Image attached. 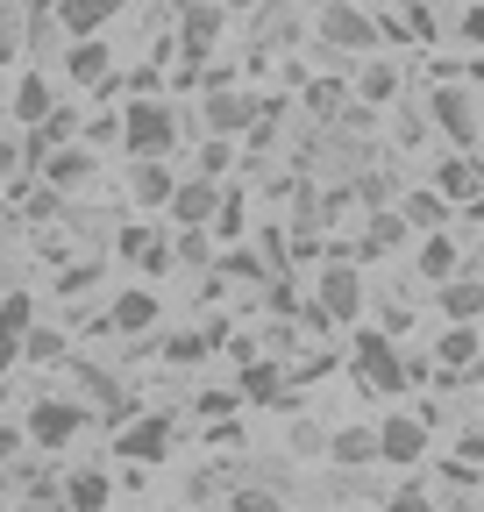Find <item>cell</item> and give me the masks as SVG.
I'll use <instances>...</instances> for the list:
<instances>
[{
  "instance_id": "6da1fadb",
  "label": "cell",
  "mask_w": 484,
  "mask_h": 512,
  "mask_svg": "<svg viewBox=\"0 0 484 512\" xmlns=\"http://www.w3.org/2000/svg\"><path fill=\"white\" fill-rule=\"evenodd\" d=\"M349 370L363 377V392H406V356L392 349V335L385 328H356V342H349Z\"/></svg>"
},
{
  "instance_id": "7a4b0ae2",
  "label": "cell",
  "mask_w": 484,
  "mask_h": 512,
  "mask_svg": "<svg viewBox=\"0 0 484 512\" xmlns=\"http://www.w3.org/2000/svg\"><path fill=\"white\" fill-rule=\"evenodd\" d=\"M121 143H129V157H164L171 143H178V114L164 107V100H129L121 107Z\"/></svg>"
},
{
  "instance_id": "3957f363",
  "label": "cell",
  "mask_w": 484,
  "mask_h": 512,
  "mask_svg": "<svg viewBox=\"0 0 484 512\" xmlns=\"http://www.w3.org/2000/svg\"><path fill=\"white\" fill-rule=\"evenodd\" d=\"M86 420H93V406H86V399H36V406H29V420H22V434H29L36 448H50V456H57V448H72V441L86 434Z\"/></svg>"
},
{
  "instance_id": "277c9868",
  "label": "cell",
  "mask_w": 484,
  "mask_h": 512,
  "mask_svg": "<svg viewBox=\"0 0 484 512\" xmlns=\"http://www.w3.org/2000/svg\"><path fill=\"white\" fill-rule=\"evenodd\" d=\"M321 43L363 57V50L378 43V15H371V8H356V0H328V8H321Z\"/></svg>"
},
{
  "instance_id": "5b68a950",
  "label": "cell",
  "mask_w": 484,
  "mask_h": 512,
  "mask_svg": "<svg viewBox=\"0 0 484 512\" xmlns=\"http://www.w3.org/2000/svg\"><path fill=\"white\" fill-rule=\"evenodd\" d=\"M314 306H321V320L356 328V313H363V271H356V264H328L321 285H314Z\"/></svg>"
},
{
  "instance_id": "8992f818",
  "label": "cell",
  "mask_w": 484,
  "mask_h": 512,
  "mask_svg": "<svg viewBox=\"0 0 484 512\" xmlns=\"http://www.w3.org/2000/svg\"><path fill=\"white\" fill-rule=\"evenodd\" d=\"M420 456H428V420H420V413H392V420H378V463L413 470Z\"/></svg>"
},
{
  "instance_id": "52a82bcc",
  "label": "cell",
  "mask_w": 484,
  "mask_h": 512,
  "mask_svg": "<svg viewBox=\"0 0 484 512\" xmlns=\"http://www.w3.org/2000/svg\"><path fill=\"white\" fill-rule=\"evenodd\" d=\"M428 121L442 128L456 150H477V107H470L463 86H435V93H428Z\"/></svg>"
},
{
  "instance_id": "ba28073f",
  "label": "cell",
  "mask_w": 484,
  "mask_h": 512,
  "mask_svg": "<svg viewBox=\"0 0 484 512\" xmlns=\"http://www.w3.org/2000/svg\"><path fill=\"white\" fill-rule=\"evenodd\" d=\"M435 192L463 214L470 200H484V164H477V150H449L442 164H435Z\"/></svg>"
},
{
  "instance_id": "9c48e42d",
  "label": "cell",
  "mask_w": 484,
  "mask_h": 512,
  "mask_svg": "<svg viewBox=\"0 0 484 512\" xmlns=\"http://www.w3.org/2000/svg\"><path fill=\"white\" fill-rule=\"evenodd\" d=\"M114 448H121V463H164L171 456V420L164 413H143L136 427L114 434Z\"/></svg>"
},
{
  "instance_id": "30bf717a",
  "label": "cell",
  "mask_w": 484,
  "mask_h": 512,
  "mask_svg": "<svg viewBox=\"0 0 484 512\" xmlns=\"http://www.w3.org/2000/svg\"><path fill=\"white\" fill-rule=\"evenodd\" d=\"M65 79H72V86H93V93L114 79V57H107L100 36H72V43H65Z\"/></svg>"
},
{
  "instance_id": "8fae6325",
  "label": "cell",
  "mask_w": 484,
  "mask_h": 512,
  "mask_svg": "<svg viewBox=\"0 0 484 512\" xmlns=\"http://www.w3.org/2000/svg\"><path fill=\"white\" fill-rule=\"evenodd\" d=\"M29 320H36V299H29V292H8V299H0V377L22 363V335H29Z\"/></svg>"
},
{
  "instance_id": "7c38bea8",
  "label": "cell",
  "mask_w": 484,
  "mask_h": 512,
  "mask_svg": "<svg viewBox=\"0 0 484 512\" xmlns=\"http://www.w3.org/2000/svg\"><path fill=\"white\" fill-rule=\"evenodd\" d=\"M214 207H221V185L214 178H178V192H171V221H186V228H207L214 221Z\"/></svg>"
},
{
  "instance_id": "4fadbf2b",
  "label": "cell",
  "mask_w": 484,
  "mask_h": 512,
  "mask_svg": "<svg viewBox=\"0 0 484 512\" xmlns=\"http://www.w3.org/2000/svg\"><path fill=\"white\" fill-rule=\"evenodd\" d=\"M157 313H164V306H157V292H150V285H136V292H114L107 328H114V335H150V328H157Z\"/></svg>"
},
{
  "instance_id": "5bb4252c",
  "label": "cell",
  "mask_w": 484,
  "mask_h": 512,
  "mask_svg": "<svg viewBox=\"0 0 484 512\" xmlns=\"http://www.w3.org/2000/svg\"><path fill=\"white\" fill-rule=\"evenodd\" d=\"M435 306L456 320V328H477L484 320V278H470V271H456L449 285H435Z\"/></svg>"
},
{
  "instance_id": "9a60e30c",
  "label": "cell",
  "mask_w": 484,
  "mask_h": 512,
  "mask_svg": "<svg viewBox=\"0 0 484 512\" xmlns=\"http://www.w3.org/2000/svg\"><path fill=\"white\" fill-rule=\"evenodd\" d=\"M257 121V100L235 93V86H207V128L214 136H242V128Z\"/></svg>"
},
{
  "instance_id": "2e32d148",
  "label": "cell",
  "mask_w": 484,
  "mask_h": 512,
  "mask_svg": "<svg viewBox=\"0 0 484 512\" xmlns=\"http://www.w3.org/2000/svg\"><path fill=\"white\" fill-rule=\"evenodd\" d=\"M413 271L428 278V285H449L456 271H463V249H456V235L442 228V235H420V249H413Z\"/></svg>"
},
{
  "instance_id": "e0dca14e",
  "label": "cell",
  "mask_w": 484,
  "mask_h": 512,
  "mask_svg": "<svg viewBox=\"0 0 484 512\" xmlns=\"http://www.w3.org/2000/svg\"><path fill=\"white\" fill-rule=\"evenodd\" d=\"M50 114H57V86L43 72H22L15 79V128H43Z\"/></svg>"
},
{
  "instance_id": "ac0fdd59",
  "label": "cell",
  "mask_w": 484,
  "mask_h": 512,
  "mask_svg": "<svg viewBox=\"0 0 484 512\" xmlns=\"http://www.w3.org/2000/svg\"><path fill=\"white\" fill-rule=\"evenodd\" d=\"M178 36H186V57H200L221 36V0H178Z\"/></svg>"
},
{
  "instance_id": "d6986e66",
  "label": "cell",
  "mask_w": 484,
  "mask_h": 512,
  "mask_svg": "<svg viewBox=\"0 0 484 512\" xmlns=\"http://www.w3.org/2000/svg\"><path fill=\"white\" fill-rule=\"evenodd\" d=\"M114 15H121V0H65V8H57V29L72 43V36H100Z\"/></svg>"
},
{
  "instance_id": "ffe728a7",
  "label": "cell",
  "mask_w": 484,
  "mask_h": 512,
  "mask_svg": "<svg viewBox=\"0 0 484 512\" xmlns=\"http://www.w3.org/2000/svg\"><path fill=\"white\" fill-rule=\"evenodd\" d=\"M57 491H65V512H107V498H114V477H107V470H72V477L57 484Z\"/></svg>"
},
{
  "instance_id": "44dd1931",
  "label": "cell",
  "mask_w": 484,
  "mask_h": 512,
  "mask_svg": "<svg viewBox=\"0 0 484 512\" xmlns=\"http://www.w3.org/2000/svg\"><path fill=\"white\" fill-rule=\"evenodd\" d=\"M129 192H136V207H171L178 178L164 171V157H136V171H129Z\"/></svg>"
},
{
  "instance_id": "7402d4cb",
  "label": "cell",
  "mask_w": 484,
  "mask_h": 512,
  "mask_svg": "<svg viewBox=\"0 0 484 512\" xmlns=\"http://www.w3.org/2000/svg\"><path fill=\"white\" fill-rule=\"evenodd\" d=\"M121 256H129L143 278L171 271V242H164V235H150V228H121Z\"/></svg>"
},
{
  "instance_id": "603a6c76",
  "label": "cell",
  "mask_w": 484,
  "mask_h": 512,
  "mask_svg": "<svg viewBox=\"0 0 484 512\" xmlns=\"http://www.w3.org/2000/svg\"><path fill=\"white\" fill-rule=\"evenodd\" d=\"M449 214H456V207L442 200V192H406V200H399V221H406V228H420V235H442V228H449Z\"/></svg>"
},
{
  "instance_id": "cb8c5ba5",
  "label": "cell",
  "mask_w": 484,
  "mask_h": 512,
  "mask_svg": "<svg viewBox=\"0 0 484 512\" xmlns=\"http://www.w3.org/2000/svg\"><path fill=\"white\" fill-rule=\"evenodd\" d=\"M392 43H435V15H428V0H406V8L399 15H385L378 22Z\"/></svg>"
},
{
  "instance_id": "d4e9b609",
  "label": "cell",
  "mask_w": 484,
  "mask_h": 512,
  "mask_svg": "<svg viewBox=\"0 0 484 512\" xmlns=\"http://www.w3.org/2000/svg\"><path fill=\"white\" fill-rule=\"evenodd\" d=\"M435 363H442V377H449V384H456V377H470V363H477V328H456V320H449V335H442Z\"/></svg>"
},
{
  "instance_id": "484cf974",
  "label": "cell",
  "mask_w": 484,
  "mask_h": 512,
  "mask_svg": "<svg viewBox=\"0 0 484 512\" xmlns=\"http://www.w3.org/2000/svg\"><path fill=\"white\" fill-rule=\"evenodd\" d=\"M399 72H392V64H363V72H356V100L363 107H399Z\"/></svg>"
},
{
  "instance_id": "4316f807",
  "label": "cell",
  "mask_w": 484,
  "mask_h": 512,
  "mask_svg": "<svg viewBox=\"0 0 484 512\" xmlns=\"http://www.w3.org/2000/svg\"><path fill=\"white\" fill-rule=\"evenodd\" d=\"M328 456H335V463H378V427H342V434H328Z\"/></svg>"
},
{
  "instance_id": "83f0119b",
  "label": "cell",
  "mask_w": 484,
  "mask_h": 512,
  "mask_svg": "<svg viewBox=\"0 0 484 512\" xmlns=\"http://www.w3.org/2000/svg\"><path fill=\"white\" fill-rule=\"evenodd\" d=\"M221 242H235V235H250V200L242 192H221V207H214V221H207Z\"/></svg>"
},
{
  "instance_id": "f1b7e54d",
  "label": "cell",
  "mask_w": 484,
  "mask_h": 512,
  "mask_svg": "<svg viewBox=\"0 0 484 512\" xmlns=\"http://www.w3.org/2000/svg\"><path fill=\"white\" fill-rule=\"evenodd\" d=\"M278 370H285V363H250V370L235 377V392H242V399H278V392H285Z\"/></svg>"
},
{
  "instance_id": "f546056e",
  "label": "cell",
  "mask_w": 484,
  "mask_h": 512,
  "mask_svg": "<svg viewBox=\"0 0 484 512\" xmlns=\"http://www.w3.org/2000/svg\"><path fill=\"white\" fill-rule=\"evenodd\" d=\"M43 171H50V192H65V185H79V178H86V157H79V150H50V157H43Z\"/></svg>"
},
{
  "instance_id": "4dcf8cb0",
  "label": "cell",
  "mask_w": 484,
  "mask_h": 512,
  "mask_svg": "<svg viewBox=\"0 0 484 512\" xmlns=\"http://www.w3.org/2000/svg\"><path fill=\"white\" fill-rule=\"evenodd\" d=\"M79 370V384H86V399L93 406H107V413H121V392H114V384H107V370L100 363H72Z\"/></svg>"
},
{
  "instance_id": "1f68e13d",
  "label": "cell",
  "mask_w": 484,
  "mask_h": 512,
  "mask_svg": "<svg viewBox=\"0 0 484 512\" xmlns=\"http://www.w3.org/2000/svg\"><path fill=\"white\" fill-rule=\"evenodd\" d=\"M57 356H65V335L57 328H29L22 335V363H57Z\"/></svg>"
},
{
  "instance_id": "d6a6232c",
  "label": "cell",
  "mask_w": 484,
  "mask_h": 512,
  "mask_svg": "<svg viewBox=\"0 0 484 512\" xmlns=\"http://www.w3.org/2000/svg\"><path fill=\"white\" fill-rule=\"evenodd\" d=\"M307 107H314V114H342V107H349V86H342V79H307Z\"/></svg>"
},
{
  "instance_id": "836d02e7",
  "label": "cell",
  "mask_w": 484,
  "mask_h": 512,
  "mask_svg": "<svg viewBox=\"0 0 484 512\" xmlns=\"http://www.w3.org/2000/svg\"><path fill=\"white\" fill-rule=\"evenodd\" d=\"M171 264H186V271H207V235L193 228V235H178L171 242Z\"/></svg>"
},
{
  "instance_id": "e575fe53",
  "label": "cell",
  "mask_w": 484,
  "mask_h": 512,
  "mask_svg": "<svg viewBox=\"0 0 484 512\" xmlns=\"http://www.w3.org/2000/svg\"><path fill=\"white\" fill-rule=\"evenodd\" d=\"M228 164H235V143H228V136H214V143H200V178H221Z\"/></svg>"
},
{
  "instance_id": "d590c367",
  "label": "cell",
  "mask_w": 484,
  "mask_h": 512,
  "mask_svg": "<svg viewBox=\"0 0 484 512\" xmlns=\"http://www.w3.org/2000/svg\"><path fill=\"white\" fill-rule=\"evenodd\" d=\"M164 356L171 363H200L207 356V335H164Z\"/></svg>"
},
{
  "instance_id": "8d00e7d4",
  "label": "cell",
  "mask_w": 484,
  "mask_h": 512,
  "mask_svg": "<svg viewBox=\"0 0 484 512\" xmlns=\"http://www.w3.org/2000/svg\"><path fill=\"white\" fill-rule=\"evenodd\" d=\"M385 512H435V498L420 491V484H406V491H392V505Z\"/></svg>"
},
{
  "instance_id": "74e56055",
  "label": "cell",
  "mask_w": 484,
  "mask_h": 512,
  "mask_svg": "<svg viewBox=\"0 0 484 512\" xmlns=\"http://www.w3.org/2000/svg\"><path fill=\"white\" fill-rule=\"evenodd\" d=\"M456 36H463V43H484V0H470V8H463Z\"/></svg>"
},
{
  "instance_id": "f35d334b",
  "label": "cell",
  "mask_w": 484,
  "mask_h": 512,
  "mask_svg": "<svg viewBox=\"0 0 484 512\" xmlns=\"http://www.w3.org/2000/svg\"><path fill=\"white\" fill-rule=\"evenodd\" d=\"M22 43H29V29H15V22H0V64H15V57H22Z\"/></svg>"
},
{
  "instance_id": "ab89813d",
  "label": "cell",
  "mask_w": 484,
  "mask_h": 512,
  "mask_svg": "<svg viewBox=\"0 0 484 512\" xmlns=\"http://www.w3.org/2000/svg\"><path fill=\"white\" fill-rule=\"evenodd\" d=\"M235 512H285V505H278L271 491H242V498H235Z\"/></svg>"
},
{
  "instance_id": "60d3db41",
  "label": "cell",
  "mask_w": 484,
  "mask_h": 512,
  "mask_svg": "<svg viewBox=\"0 0 484 512\" xmlns=\"http://www.w3.org/2000/svg\"><path fill=\"white\" fill-rule=\"evenodd\" d=\"M257 271H264V264H257L250 249H228V278H257Z\"/></svg>"
},
{
  "instance_id": "b9f144b4",
  "label": "cell",
  "mask_w": 484,
  "mask_h": 512,
  "mask_svg": "<svg viewBox=\"0 0 484 512\" xmlns=\"http://www.w3.org/2000/svg\"><path fill=\"white\" fill-rule=\"evenodd\" d=\"M22 441H29L22 427H0V463H8V456H22Z\"/></svg>"
},
{
  "instance_id": "7bdbcfd3",
  "label": "cell",
  "mask_w": 484,
  "mask_h": 512,
  "mask_svg": "<svg viewBox=\"0 0 484 512\" xmlns=\"http://www.w3.org/2000/svg\"><path fill=\"white\" fill-rule=\"evenodd\" d=\"M463 214H470V228H484V200H470V207H463Z\"/></svg>"
},
{
  "instance_id": "ee69618b",
  "label": "cell",
  "mask_w": 484,
  "mask_h": 512,
  "mask_svg": "<svg viewBox=\"0 0 484 512\" xmlns=\"http://www.w3.org/2000/svg\"><path fill=\"white\" fill-rule=\"evenodd\" d=\"M8 171H15V150H0V178H8Z\"/></svg>"
},
{
  "instance_id": "f6af8a7d",
  "label": "cell",
  "mask_w": 484,
  "mask_h": 512,
  "mask_svg": "<svg viewBox=\"0 0 484 512\" xmlns=\"http://www.w3.org/2000/svg\"><path fill=\"white\" fill-rule=\"evenodd\" d=\"M0 498H8V463H0Z\"/></svg>"
},
{
  "instance_id": "bcb514c9",
  "label": "cell",
  "mask_w": 484,
  "mask_h": 512,
  "mask_svg": "<svg viewBox=\"0 0 484 512\" xmlns=\"http://www.w3.org/2000/svg\"><path fill=\"white\" fill-rule=\"evenodd\" d=\"M228 8H257V0H228Z\"/></svg>"
},
{
  "instance_id": "7dc6e473",
  "label": "cell",
  "mask_w": 484,
  "mask_h": 512,
  "mask_svg": "<svg viewBox=\"0 0 484 512\" xmlns=\"http://www.w3.org/2000/svg\"><path fill=\"white\" fill-rule=\"evenodd\" d=\"M0 22H8V0H0Z\"/></svg>"
},
{
  "instance_id": "c3c4849f",
  "label": "cell",
  "mask_w": 484,
  "mask_h": 512,
  "mask_svg": "<svg viewBox=\"0 0 484 512\" xmlns=\"http://www.w3.org/2000/svg\"><path fill=\"white\" fill-rule=\"evenodd\" d=\"M477 164H484V143H477Z\"/></svg>"
},
{
  "instance_id": "681fc988",
  "label": "cell",
  "mask_w": 484,
  "mask_h": 512,
  "mask_svg": "<svg viewBox=\"0 0 484 512\" xmlns=\"http://www.w3.org/2000/svg\"><path fill=\"white\" fill-rule=\"evenodd\" d=\"M477 434H484V420H477Z\"/></svg>"
},
{
  "instance_id": "f907efd6",
  "label": "cell",
  "mask_w": 484,
  "mask_h": 512,
  "mask_svg": "<svg viewBox=\"0 0 484 512\" xmlns=\"http://www.w3.org/2000/svg\"><path fill=\"white\" fill-rule=\"evenodd\" d=\"M0 128H8V121H0Z\"/></svg>"
}]
</instances>
